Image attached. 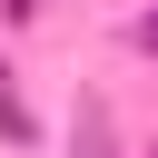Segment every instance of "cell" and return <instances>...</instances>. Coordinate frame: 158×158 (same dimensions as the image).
<instances>
[{
    "label": "cell",
    "instance_id": "6da1fadb",
    "mask_svg": "<svg viewBox=\"0 0 158 158\" xmlns=\"http://www.w3.org/2000/svg\"><path fill=\"white\" fill-rule=\"evenodd\" d=\"M0 128H10V138H30V109H20V89H10V79H0Z\"/></svg>",
    "mask_w": 158,
    "mask_h": 158
},
{
    "label": "cell",
    "instance_id": "7a4b0ae2",
    "mask_svg": "<svg viewBox=\"0 0 158 158\" xmlns=\"http://www.w3.org/2000/svg\"><path fill=\"white\" fill-rule=\"evenodd\" d=\"M128 40H138V49H158V10H148V20H138V30H128Z\"/></svg>",
    "mask_w": 158,
    "mask_h": 158
}]
</instances>
